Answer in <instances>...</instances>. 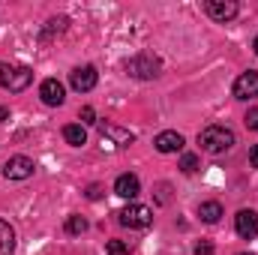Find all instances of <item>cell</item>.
Segmentation results:
<instances>
[{
  "label": "cell",
  "mask_w": 258,
  "mask_h": 255,
  "mask_svg": "<svg viewBox=\"0 0 258 255\" xmlns=\"http://www.w3.org/2000/svg\"><path fill=\"white\" fill-rule=\"evenodd\" d=\"M198 144H201V150H207V153H225V150L234 147V132L228 126L213 123V126H204L198 132Z\"/></svg>",
  "instance_id": "cell-1"
},
{
  "label": "cell",
  "mask_w": 258,
  "mask_h": 255,
  "mask_svg": "<svg viewBox=\"0 0 258 255\" xmlns=\"http://www.w3.org/2000/svg\"><path fill=\"white\" fill-rule=\"evenodd\" d=\"M30 81H33V69H30V66L0 63V84H3L9 93H21V90H27Z\"/></svg>",
  "instance_id": "cell-2"
},
{
  "label": "cell",
  "mask_w": 258,
  "mask_h": 255,
  "mask_svg": "<svg viewBox=\"0 0 258 255\" xmlns=\"http://www.w3.org/2000/svg\"><path fill=\"white\" fill-rule=\"evenodd\" d=\"M159 69H162V60L153 54H135L126 60V72L132 78H156Z\"/></svg>",
  "instance_id": "cell-3"
},
{
  "label": "cell",
  "mask_w": 258,
  "mask_h": 255,
  "mask_svg": "<svg viewBox=\"0 0 258 255\" xmlns=\"http://www.w3.org/2000/svg\"><path fill=\"white\" fill-rule=\"evenodd\" d=\"M117 216H120V225H126V228H147L153 222V210L144 204H129Z\"/></svg>",
  "instance_id": "cell-4"
},
{
  "label": "cell",
  "mask_w": 258,
  "mask_h": 255,
  "mask_svg": "<svg viewBox=\"0 0 258 255\" xmlns=\"http://www.w3.org/2000/svg\"><path fill=\"white\" fill-rule=\"evenodd\" d=\"M96 81H99V72H96L93 66H75V69L69 72V84H72V90H78V93L93 90Z\"/></svg>",
  "instance_id": "cell-5"
},
{
  "label": "cell",
  "mask_w": 258,
  "mask_h": 255,
  "mask_svg": "<svg viewBox=\"0 0 258 255\" xmlns=\"http://www.w3.org/2000/svg\"><path fill=\"white\" fill-rule=\"evenodd\" d=\"M33 159H27V156H9L6 159V165H3V177L6 180H27L30 174H33Z\"/></svg>",
  "instance_id": "cell-6"
},
{
  "label": "cell",
  "mask_w": 258,
  "mask_h": 255,
  "mask_svg": "<svg viewBox=\"0 0 258 255\" xmlns=\"http://www.w3.org/2000/svg\"><path fill=\"white\" fill-rule=\"evenodd\" d=\"M231 93H234V99H255V96H258V72H255V69H249V72L237 75V81H234Z\"/></svg>",
  "instance_id": "cell-7"
},
{
  "label": "cell",
  "mask_w": 258,
  "mask_h": 255,
  "mask_svg": "<svg viewBox=\"0 0 258 255\" xmlns=\"http://www.w3.org/2000/svg\"><path fill=\"white\" fill-rule=\"evenodd\" d=\"M204 9H207V15H210L213 21H231V18L240 12V6H237L234 0H207Z\"/></svg>",
  "instance_id": "cell-8"
},
{
  "label": "cell",
  "mask_w": 258,
  "mask_h": 255,
  "mask_svg": "<svg viewBox=\"0 0 258 255\" xmlns=\"http://www.w3.org/2000/svg\"><path fill=\"white\" fill-rule=\"evenodd\" d=\"M234 228H237V234H240L243 240L258 237V213L255 210H240V213L234 216Z\"/></svg>",
  "instance_id": "cell-9"
},
{
  "label": "cell",
  "mask_w": 258,
  "mask_h": 255,
  "mask_svg": "<svg viewBox=\"0 0 258 255\" xmlns=\"http://www.w3.org/2000/svg\"><path fill=\"white\" fill-rule=\"evenodd\" d=\"M39 99H42L45 105H63V99H66L63 84H60L57 78H45V81L39 84Z\"/></svg>",
  "instance_id": "cell-10"
},
{
  "label": "cell",
  "mask_w": 258,
  "mask_h": 255,
  "mask_svg": "<svg viewBox=\"0 0 258 255\" xmlns=\"http://www.w3.org/2000/svg\"><path fill=\"white\" fill-rule=\"evenodd\" d=\"M99 132H102V141H105V144L126 147V144H132V141H135V135H132V132L114 126V123H99Z\"/></svg>",
  "instance_id": "cell-11"
},
{
  "label": "cell",
  "mask_w": 258,
  "mask_h": 255,
  "mask_svg": "<svg viewBox=\"0 0 258 255\" xmlns=\"http://www.w3.org/2000/svg\"><path fill=\"white\" fill-rule=\"evenodd\" d=\"M153 147H156L159 153H177V150H183V135L174 132V129H165V132L156 135Z\"/></svg>",
  "instance_id": "cell-12"
},
{
  "label": "cell",
  "mask_w": 258,
  "mask_h": 255,
  "mask_svg": "<svg viewBox=\"0 0 258 255\" xmlns=\"http://www.w3.org/2000/svg\"><path fill=\"white\" fill-rule=\"evenodd\" d=\"M114 192L120 195V198H138V192H141V183H138V177L135 174H120L117 180H114Z\"/></svg>",
  "instance_id": "cell-13"
},
{
  "label": "cell",
  "mask_w": 258,
  "mask_h": 255,
  "mask_svg": "<svg viewBox=\"0 0 258 255\" xmlns=\"http://www.w3.org/2000/svg\"><path fill=\"white\" fill-rule=\"evenodd\" d=\"M15 252V228L0 219V255H12Z\"/></svg>",
  "instance_id": "cell-14"
},
{
  "label": "cell",
  "mask_w": 258,
  "mask_h": 255,
  "mask_svg": "<svg viewBox=\"0 0 258 255\" xmlns=\"http://www.w3.org/2000/svg\"><path fill=\"white\" fill-rule=\"evenodd\" d=\"M63 138H66V144H72V147L87 144V132H84L81 123H69V126H63Z\"/></svg>",
  "instance_id": "cell-15"
},
{
  "label": "cell",
  "mask_w": 258,
  "mask_h": 255,
  "mask_svg": "<svg viewBox=\"0 0 258 255\" xmlns=\"http://www.w3.org/2000/svg\"><path fill=\"white\" fill-rule=\"evenodd\" d=\"M198 216L213 225V222H219V216H222V204H219V201H204V204L198 207Z\"/></svg>",
  "instance_id": "cell-16"
},
{
  "label": "cell",
  "mask_w": 258,
  "mask_h": 255,
  "mask_svg": "<svg viewBox=\"0 0 258 255\" xmlns=\"http://www.w3.org/2000/svg\"><path fill=\"white\" fill-rule=\"evenodd\" d=\"M66 231H69V234L87 231V219H84V216H69V219H66Z\"/></svg>",
  "instance_id": "cell-17"
},
{
  "label": "cell",
  "mask_w": 258,
  "mask_h": 255,
  "mask_svg": "<svg viewBox=\"0 0 258 255\" xmlns=\"http://www.w3.org/2000/svg\"><path fill=\"white\" fill-rule=\"evenodd\" d=\"M105 252L108 255H129V243H123V240H108L105 243Z\"/></svg>",
  "instance_id": "cell-18"
},
{
  "label": "cell",
  "mask_w": 258,
  "mask_h": 255,
  "mask_svg": "<svg viewBox=\"0 0 258 255\" xmlns=\"http://www.w3.org/2000/svg\"><path fill=\"white\" fill-rule=\"evenodd\" d=\"M180 168H183L186 174L198 171V156H195V153H183V159H180Z\"/></svg>",
  "instance_id": "cell-19"
},
{
  "label": "cell",
  "mask_w": 258,
  "mask_h": 255,
  "mask_svg": "<svg viewBox=\"0 0 258 255\" xmlns=\"http://www.w3.org/2000/svg\"><path fill=\"white\" fill-rule=\"evenodd\" d=\"M63 27H66V18H51L48 27H45V36H51V33H63Z\"/></svg>",
  "instance_id": "cell-20"
},
{
  "label": "cell",
  "mask_w": 258,
  "mask_h": 255,
  "mask_svg": "<svg viewBox=\"0 0 258 255\" xmlns=\"http://www.w3.org/2000/svg\"><path fill=\"white\" fill-rule=\"evenodd\" d=\"M243 123H246V126L252 129V132H258V108H249V111H246Z\"/></svg>",
  "instance_id": "cell-21"
},
{
  "label": "cell",
  "mask_w": 258,
  "mask_h": 255,
  "mask_svg": "<svg viewBox=\"0 0 258 255\" xmlns=\"http://www.w3.org/2000/svg\"><path fill=\"white\" fill-rule=\"evenodd\" d=\"M81 123H99V120H96V111H93L90 105L81 108Z\"/></svg>",
  "instance_id": "cell-22"
},
{
  "label": "cell",
  "mask_w": 258,
  "mask_h": 255,
  "mask_svg": "<svg viewBox=\"0 0 258 255\" xmlns=\"http://www.w3.org/2000/svg\"><path fill=\"white\" fill-rule=\"evenodd\" d=\"M195 255H216V249H213L210 240H201V243L195 246Z\"/></svg>",
  "instance_id": "cell-23"
},
{
  "label": "cell",
  "mask_w": 258,
  "mask_h": 255,
  "mask_svg": "<svg viewBox=\"0 0 258 255\" xmlns=\"http://www.w3.org/2000/svg\"><path fill=\"white\" fill-rule=\"evenodd\" d=\"M249 162H252V168H258V144H252V150H249Z\"/></svg>",
  "instance_id": "cell-24"
},
{
  "label": "cell",
  "mask_w": 258,
  "mask_h": 255,
  "mask_svg": "<svg viewBox=\"0 0 258 255\" xmlns=\"http://www.w3.org/2000/svg\"><path fill=\"white\" fill-rule=\"evenodd\" d=\"M9 120V108L6 105H0V123H6Z\"/></svg>",
  "instance_id": "cell-25"
},
{
  "label": "cell",
  "mask_w": 258,
  "mask_h": 255,
  "mask_svg": "<svg viewBox=\"0 0 258 255\" xmlns=\"http://www.w3.org/2000/svg\"><path fill=\"white\" fill-rule=\"evenodd\" d=\"M87 198H99V186H90L87 189Z\"/></svg>",
  "instance_id": "cell-26"
},
{
  "label": "cell",
  "mask_w": 258,
  "mask_h": 255,
  "mask_svg": "<svg viewBox=\"0 0 258 255\" xmlns=\"http://www.w3.org/2000/svg\"><path fill=\"white\" fill-rule=\"evenodd\" d=\"M252 48H255V54H258V36H255V42H252Z\"/></svg>",
  "instance_id": "cell-27"
},
{
  "label": "cell",
  "mask_w": 258,
  "mask_h": 255,
  "mask_svg": "<svg viewBox=\"0 0 258 255\" xmlns=\"http://www.w3.org/2000/svg\"><path fill=\"white\" fill-rule=\"evenodd\" d=\"M240 255H255V252H240Z\"/></svg>",
  "instance_id": "cell-28"
}]
</instances>
